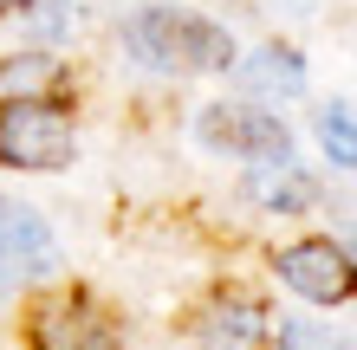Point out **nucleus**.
<instances>
[{
    "instance_id": "8",
    "label": "nucleus",
    "mask_w": 357,
    "mask_h": 350,
    "mask_svg": "<svg viewBox=\"0 0 357 350\" xmlns=\"http://www.w3.org/2000/svg\"><path fill=\"white\" fill-rule=\"evenodd\" d=\"M195 350H266V312L241 292L215 299L195 318Z\"/></svg>"
},
{
    "instance_id": "9",
    "label": "nucleus",
    "mask_w": 357,
    "mask_h": 350,
    "mask_svg": "<svg viewBox=\"0 0 357 350\" xmlns=\"http://www.w3.org/2000/svg\"><path fill=\"white\" fill-rule=\"evenodd\" d=\"M234 78L247 97H299L305 91V58L292 46H260V52H234Z\"/></svg>"
},
{
    "instance_id": "7",
    "label": "nucleus",
    "mask_w": 357,
    "mask_h": 350,
    "mask_svg": "<svg viewBox=\"0 0 357 350\" xmlns=\"http://www.w3.org/2000/svg\"><path fill=\"white\" fill-rule=\"evenodd\" d=\"M241 195L266 214H305L319 201V175H305L292 156H273V162H247L241 175Z\"/></svg>"
},
{
    "instance_id": "2",
    "label": "nucleus",
    "mask_w": 357,
    "mask_h": 350,
    "mask_svg": "<svg viewBox=\"0 0 357 350\" xmlns=\"http://www.w3.org/2000/svg\"><path fill=\"white\" fill-rule=\"evenodd\" d=\"M78 150L66 97H7L0 111V162L7 169H66Z\"/></svg>"
},
{
    "instance_id": "12",
    "label": "nucleus",
    "mask_w": 357,
    "mask_h": 350,
    "mask_svg": "<svg viewBox=\"0 0 357 350\" xmlns=\"http://www.w3.org/2000/svg\"><path fill=\"white\" fill-rule=\"evenodd\" d=\"M280 350H351L344 337L331 344V331H305V324H286L280 331Z\"/></svg>"
},
{
    "instance_id": "13",
    "label": "nucleus",
    "mask_w": 357,
    "mask_h": 350,
    "mask_svg": "<svg viewBox=\"0 0 357 350\" xmlns=\"http://www.w3.org/2000/svg\"><path fill=\"white\" fill-rule=\"evenodd\" d=\"M20 7H33V0H0V13H20Z\"/></svg>"
},
{
    "instance_id": "6",
    "label": "nucleus",
    "mask_w": 357,
    "mask_h": 350,
    "mask_svg": "<svg viewBox=\"0 0 357 350\" xmlns=\"http://www.w3.org/2000/svg\"><path fill=\"white\" fill-rule=\"evenodd\" d=\"M280 279L312 305H344L351 299V253L338 240H299L280 253Z\"/></svg>"
},
{
    "instance_id": "5",
    "label": "nucleus",
    "mask_w": 357,
    "mask_h": 350,
    "mask_svg": "<svg viewBox=\"0 0 357 350\" xmlns=\"http://www.w3.org/2000/svg\"><path fill=\"white\" fill-rule=\"evenodd\" d=\"M195 136L208 143L215 156H241V162H273V156H292V136L273 111L254 104H208L195 117Z\"/></svg>"
},
{
    "instance_id": "10",
    "label": "nucleus",
    "mask_w": 357,
    "mask_h": 350,
    "mask_svg": "<svg viewBox=\"0 0 357 350\" xmlns=\"http://www.w3.org/2000/svg\"><path fill=\"white\" fill-rule=\"evenodd\" d=\"M7 97H66V58H52V52L0 58V104Z\"/></svg>"
},
{
    "instance_id": "3",
    "label": "nucleus",
    "mask_w": 357,
    "mask_h": 350,
    "mask_svg": "<svg viewBox=\"0 0 357 350\" xmlns=\"http://www.w3.org/2000/svg\"><path fill=\"white\" fill-rule=\"evenodd\" d=\"M26 350H117V324L91 292H52L26 318Z\"/></svg>"
},
{
    "instance_id": "11",
    "label": "nucleus",
    "mask_w": 357,
    "mask_h": 350,
    "mask_svg": "<svg viewBox=\"0 0 357 350\" xmlns=\"http://www.w3.org/2000/svg\"><path fill=\"white\" fill-rule=\"evenodd\" d=\"M312 130H319L331 169H351V162H357V123H351V104H325L319 117H312Z\"/></svg>"
},
{
    "instance_id": "4",
    "label": "nucleus",
    "mask_w": 357,
    "mask_h": 350,
    "mask_svg": "<svg viewBox=\"0 0 357 350\" xmlns=\"http://www.w3.org/2000/svg\"><path fill=\"white\" fill-rule=\"evenodd\" d=\"M59 273V240L39 221V208L0 195V305H7L26 279H52Z\"/></svg>"
},
{
    "instance_id": "1",
    "label": "nucleus",
    "mask_w": 357,
    "mask_h": 350,
    "mask_svg": "<svg viewBox=\"0 0 357 350\" xmlns=\"http://www.w3.org/2000/svg\"><path fill=\"white\" fill-rule=\"evenodd\" d=\"M123 46L150 72H227L234 65V39L188 7H137L123 19Z\"/></svg>"
}]
</instances>
